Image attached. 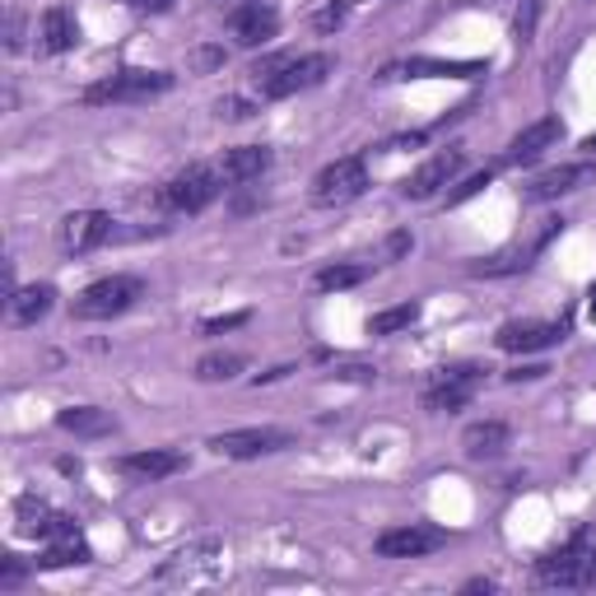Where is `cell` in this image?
Instances as JSON below:
<instances>
[{
  "instance_id": "cell-1",
  "label": "cell",
  "mask_w": 596,
  "mask_h": 596,
  "mask_svg": "<svg viewBox=\"0 0 596 596\" xmlns=\"http://www.w3.org/2000/svg\"><path fill=\"white\" fill-rule=\"evenodd\" d=\"M145 294V284L136 275H108V280H94L89 290L75 299V322H113L121 317L126 307H136V299Z\"/></svg>"
},
{
  "instance_id": "cell-2",
  "label": "cell",
  "mask_w": 596,
  "mask_h": 596,
  "mask_svg": "<svg viewBox=\"0 0 596 596\" xmlns=\"http://www.w3.org/2000/svg\"><path fill=\"white\" fill-rule=\"evenodd\" d=\"M219 187H224L219 168H211V164H192V168L177 173L173 183H164L159 201L168 205V211H177V215H201L205 205H215Z\"/></svg>"
},
{
  "instance_id": "cell-3",
  "label": "cell",
  "mask_w": 596,
  "mask_h": 596,
  "mask_svg": "<svg viewBox=\"0 0 596 596\" xmlns=\"http://www.w3.org/2000/svg\"><path fill=\"white\" fill-rule=\"evenodd\" d=\"M369 192V164L364 154H345V159L326 164L317 177H313V201L317 205H345L354 196Z\"/></svg>"
},
{
  "instance_id": "cell-4",
  "label": "cell",
  "mask_w": 596,
  "mask_h": 596,
  "mask_svg": "<svg viewBox=\"0 0 596 596\" xmlns=\"http://www.w3.org/2000/svg\"><path fill=\"white\" fill-rule=\"evenodd\" d=\"M173 75L168 70H117L108 80H98L85 89V102H136V98H154L168 94Z\"/></svg>"
},
{
  "instance_id": "cell-5",
  "label": "cell",
  "mask_w": 596,
  "mask_h": 596,
  "mask_svg": "<svg viewBox=\"0 0 596 596\" xmlns=\"http://www.w3.org/2000/svg\"><path fill=\"white\" fill-rule=\"evenodd\" d=\"M559 228H564V219H540V228L531 233L527 243H512V247H504L499 256H489V262H476L471 275H476V280H499V275L527 271V266H531V256H540V252H546V247L559 238Z\"/></svg>"
},
{
  "instance_id": "cell-6",
  "label": "cell",
  "mask_w": 596,
  "mask_h": 596,
  "mask_svg": "<svg viewBox=\"0 0 596 596\" xmlns=\"http://www.w3.org/2000/svg\"><path fill=\"white\" fill-rule=\"evenodd\" d=\"M480 373H485V369H476V364L433 369V378L424 382V410H433V414H452V410H461L466 401L476 397Z\"/></svg>"
},
{
  "instance_id": "cell-7",
  "label": "cell",
  "mask_w": 596,
  "mask_h": 596,
  "mask_svg": "<svg viewBox=\"0 0 596 596\" xmlns=\"http://www.w3.org/2000/svg\"><path fill=\"white\" fill-rule=\"evenodd\" d=\"M211 448L219 457H233V461H252V457H271V452H284L294 448V433L290 429H275V424H256V429H228V433H215Z\"/></svg>"
},
{
  "instance_id": "cell-8",
  "label": "cell",
  "mask_w": 596,
  "mask_h": 596,
  "mask_svg": "<svg viewBox=\"0 0 596 596\" xmlns=\"http://www.w3.org/2000/svg\"><path fill=\"white\" fill-rule=\"evenodd\" d=\"M536 583L540 587H596V550L583 546H564L536 564Z\"/></svg>"
},
{
  "instance_id": "cell-9",
  "label": "cell",
  "mask_w": 596,
  "mask_h": 596,
  "mask_svg": "<svg viewBox=\"0 0 596 596\" xmlns=\"http://www.w3.org/2000/svg\"><path fill=\"white\" fill-rule=\"evenodd\" d=\"M117 233V219L108 215V211H70L61 224H57V243H61V252H70V256H85V252H94V247H102Z\"/></svg>"
},
{
  "instance_id": "cell-10",
  "label": "cell",
  "mask_w": 596,
  "mask_h": 596,
  "mask_svg": "<svg viewBox=\"0 0 596 596\" xmlns=\"http://www.w3.org/2000/svg\"><path fill=\"white\" fill-rule=\"evenodd\" d=\"M331 70H335V61L326 57V51H313V57H294L280 75H271V80H262L256 89H262V98H290V94H303V89L322 85Z\"/></svg>"
},
{
  "instance_id": "cell-11",
  "label": "cell",
  "mask_w": 596,
  "mask_h": 596,
  "mask_svg": "<svg viewBox=\"0 0 596 596\" xmlns=\"http://www.w3.org/2000/svg\"><path fill=\"white\" fill-rule=\"evenodd\" d=\"M448 546V531H438V527H420V522H410V527H392V531H382L373 540V550L382 559H420V555H433V550H443Z\"/></svg>"
},
{
  "instance_id": "cell-12",
  "label": "cell",
  "mask_w": 596,
  "mask_h": 596,
  "mask_svg": "<svg viewBox=\"0 0 596 596\" xmlns=\"http://www.w3.org/2000/svg\"><path fill=\"white\" fill-rule=\"evenodd\" d=\"M461 164H466L461 149H438L433 159H424V164L401 183V196H406V201H429V196H438L443 187H452V177L461 173Z\"/></svg>"
},
{
  "instance_id": "cell-13",
  "label": "cell",
  "mask_w": 596,
  "mask_h": 596,
  "mask_svg": "<svg viewBox=\"0 0 596 596\" xmlns=\"http://www.w3.org/2000/svg\"><path fill=\"white\" fill-rule=\"evenodd\" d=\"M564 335H568L564 322H508V326H499L495 345L508 350V354H536V350L559 345Z\"/></svg>"
},
{
  "instance_id": "cell-14",
  "label": "cell",
  "mask_w": 596,
  "mask_h": 596,
  "mask_svg": "<svg viewBox=\"0 0 596 596\" xmlns=\"http://www.w3.org/2000/svg\"><path fill=\"white\" fill-rule=\"evenodd\" d=\"M228 33L238 47H266L280 33V14L266 6V0H252V6L228 14Z\"/></svg>"
},
{
  "instance_id": "cell-15",
  "label": "cell",
  "mask_w": 596,
  "mask_h": 596,
  "mask_svg": "<svg viewBox=\"0 0 596 596\" xmlns=\"http://www.w3.org/2000/svg\"><path fill=\"white\" fill-rule=\"evenodd\" d=\"M559 136H564V121H559V117H540V121L527 126L522 136H512V145H508V154H504V164H508V168H527V164H536L546 149H555Z\"/></svg>"
},
{
  "instance_id": "cell-16",
  "label": "cell",
  "mask_w": 596,
  "mask_h": 596,
  "mask_svg": "<svg viewBox=\"0 0 596 596\" xmlns=\"http://www.w3.org/2000/svg\"><path fill=\"white\" fill-rule=\"evenodd\" d=\"M219 177L224 187H243V183H256L266 168H271V149L266 145H238V149H224L219 154Z\"/></svg>"
},
{
  "instance_id": "cell-17",
  "label": "cell",
  "mask_w": 596,
  "mask_h": 596,
  "mask_svg": "<svg viewBox=\"0 0 596 596\" xmlns=\"http://www.w3.org/2000/svg\"><path fill=\"white\" fill-rule=\"evenodd\" d=\"M121 476H136V480H168L177 471H187V452H177V448H149V452H131V457H121Z\"/></svg>"
},
{
  "instance_id": "cell-18",
  "label": "cell",
  "mask_w": 596,
  "mask_h": 596,
  "mask_svg": "<svg viewBox=\"0 0 596 596\" xmlns=\"http://www.w3.org/2000/svg\"><path fill=\"white\" fill-rule=\"evenodd\" d=\"M14 517H19V531L23 536H38V540H57V536H66V531H75V522L66 512H57V508H47L42 499H19L14 504Z\"/></svg>"
},
{
  "instance_id": "cell-19",
  "label": "cell",
  "mask_w": 596,
  "mask_h": 596,
  "mask_svg": "<svg viewBox=\"0 0 596 596\" xmlns=\"http://www.w3.org/2000/svg\"><path fill=\"white\" fill-rule=\"evenodd\" d=\"M592 177H596L592 164H564V168H550V173H540L536 183L527 187V201H559V196H568V192L587 187Z\"/></svg>"
},
{
  "instance_id": "cell-20",
  "label": "cell",
  "mask_w": 596,
  "mask_h": 596,
  "mask_svg": "<svg viewBox=\"0 0 596 596\" xmlns=\"http://www.w3.org/2000/svg\"><path fill=\"white\" fill-rule=\"evenodd\" d=\"M424 75H448V80H471V75H485L480 61H401V66H387L382 80H424Z\"/></svg>"
},
{
  "instance_id": "cell-21",
  "label": "cell",
  "mask_w": 596,
  "mask_h": 596,
  "mask_svg": "<svg viewBox=\"0 0 596 596\" xmlns=\"http://www.w3.org/2000/svg\"><path fill=\"white\" fill-rule=\"evenodd\" d=\"M51 303H57L51 284H29V290H14L6 299V317H10V326H33L38 317L51 313Z\"/></svg>"
},
{
  "instance_id": "cell-22",
  "label": "cell",
  "mask_w": 596,
  "mask_h": 596,
  "mask_svg": "<svg viewBox=\"0 0 596 596\" xmlns=\"http://www.w3.org/2000/svg\"><path fill=\"white\" fill-rule=\"evenodd\" d=\"M57 424L66 433H75V438H108V433H117V420L108 410H98V406H66L57 414Z\"/></svg>"
},
{
  "instance_id": "cell-23",
  "label": "cell",
  "mask_w": 596,
  "mask_h": 596,
  "mask_svg": "<svg viewBox=\"0 0 596 596\" xmlns=\"http://www.w3.org/2000/svg\"><path fill=\"white\" fill-rule=\"evenodd\" d=\"M508 424L504 420H480V424H471L461 433V452L471 457V461H485V457H499L504 448H508Z\"/></svg>"
},
{
  "instance_id": "cell-24",
  "label": "cell",
  "mask_w": 596,
  "mask_h": 596,
  "mask_svg": "<svg viewBox=\"0 0 596 596\" xmlns=\"http://www.w3.org/2000/svg\"><path fill=\"white\" fill-rule=\"evenodd\" d=\"M75 42H80V23H75V14L66 6H51L42 14V51L47 57H61V51H70Z\"/></svg>"
},
{
  "instance_id": "cell-25",
  "label": "cell",
  "mask_w": 596,
  "mask_h": 596,
  "mask_svg": "<svg viewBox=\"0 0 596 596\" xmlns=\"http://www.w3.org/2000/svg\"><path fill=\"white\" fill-rule=\"evenodd\" d=\"M215 559H219V546L215 540H201V546H192V550H177L164 568H159V583H173V578H192L196 568L201 574H211L215 568Z\"/></svg>"
},
{
  "instance_id": "cell-26",
  "label": "cell",
  "mask_w": 596,
  "mask_h": 596,
  "mask_svg": "<svg viewBox=\"0 0 596 596\" xmlns=\"http://www.w3.org/2000/svg\"><path fill=\"white\" fill-rule=\"evenodd\" d=\"M89 559H94V550H89L75 531H66V536H57V540H47L42 559H33V564H38V568H70V564H89Z\"/></svg>"
},
{
  "instance_id": "cell-27",
  "label": "cell",
  "mask_w": 596,
  "mask_h": 596,
  "mask_svg": "<svg viewBox=\"0 0 596 596\" xmlns=\"http://www.w3.org/2000/svg\"><path fill=\"white\" fill-rule=\"evenodd\" d=\"M414 322H420V303H397V307H387V313L369 317V335H397Z\"/></svg>"
},
{
  "instance_id": "cell-28",
  "label": "cell",
  "mask_w": 596,
  "mask_h": 596,
  "mask_svg": "<svg viewBox=\"0 0 596 596\" xmlns=\"http://www.w3.org/2000/svg\"><path fill=\"white\" fill-rule=\"evenodd\" d=\"M243 369H247L243 354H205L196 364V378L201 382H228V378H238Z\"/></svg>"
},
{
  "instance_id": "cell-29",
  "label": "cell",
  "mask_w": 596,
  "mask_h": 596,
  "mask_svg": "<svg viewBox=\"0 0 596 596\" xmlns=\"http://www.w3.org/2000/svg\"><path fill=\"white\" fill-rule=\"evenodd\" d=\"M369 280V266H326L317 271V290L322 294H341V290H354V284H364Z\"/></svg>"
},
{
  "instance_id": "cell-30",
  "label": "cell",
  "mask_w": 596,
  "mask_h": 596,
  "mask_svg": "<svg viewBox=\"0 0 596 596\" xmlns=\"http://www.w3.org/2000/svg\"><path fill=\"white\" fill-rule=\"evenodd\" d=\"M536 19H540V0H522L512 14V38L517 42H531L536 38Z\"/></svg>"
},
{
  "instance_id": "cell-31",
  "label": "cell",
  "mask_w": 596,
  "mask_h": 596,
  "mask_svg": "<svg viewBox=\"0 0 596 596\" xmlns=\"http://www.w3.org/2000/svg\"><path fill=\"white\" fill-rule=\"evenodd\" d=\"M350 6H354V0H331V6H322V10L313 14V29H317V33H335V29L345 23Z\"/></svg>"
},
{
  "instance_id": "cell-32",
  "label": "cell",
  "mask_w": 596,
  "mask_h": 596,
  "mask_svg": "<svg viewBox=\"0 0 596 596\" xmlns=\"http://www.w3.org/2000/svg\"><path fill=\"white\" fill-rule=\"evenodd\" d=\"M489 183H495V168H480V173H471L466 183L457 187V192H448V205H461V201H471V196H480Z\"/></svg>"
},
{
  "instance_id": "cell-33",
  "label": "cell",
  "mask_w": 596,
  "mask_h": 596,
  "mask_svg": "<svg viewBox=\"0 0 596 596\" xmlns=\"http://www.w3.org/2000/svg\"><path fill=\"white\" fill-rule=\"evenodd\" d=\"M224 66V47H196L192 57H187V70L192 75H211V70H219Z\"/></svg>"
},
{
  "instance_id": "cell-34",
  "label": "cell",
  "mask_w": 596,
  "mask_h": 596,
  "mask_svg": "<svg viewBox=\"0 0 596 596\" xmlns=\"http://www.w3.org/2000/svg\"><path fill=\"white\" fill-rule=\"evenodd\" d=\"M23 47V10L10 6L6 10V51H19Z\"/></svg>"
},
{
  "instance_id": "cell-35",
  "label": "cell",
  "mask_w": 596,
  "mask_h": 596,
  "mask_svg": "<svg viewBox=\"0 0 596 596\" xmlns=\"http://www.w3.org/2000/svg\"><path fill=\"white\" fill-rule=\"evenodd\" d=\"M252 313H228V317H211V322H201V335H224L233 326H243Z\"/></svg>"
},
{
  "instance_id": "cell-36",
  "label": "cell",
  "mask_w": 596,
  "mask_h": 596,
  "mask_svg": "<svg viewBox=\"0 0 596 596\" xmlns=\"http://www.w3.org/2000/svg\"><path fill=\"white\" fill-rule=\"evenodd\" d=\"M410 247H414V238H410L406 228H401V233H392V238L382 243V262H397V256H406Z\"/></svg>"
},
{
  "instance_id": "cell-37",
  "label": "cell",
  "mask_w": 596,
  "mask_h": 596,
  "mask_svg": "<svg viewBox=\"0 0 596 596\" xmlns=\"http://www.w3.org/2000/svg\"><path fill=\"white\" fill-rule=\"evenodd\" d=\"M219 117L224 121H243V117H252V108L243 98H219Z\"/></svg>"
},
{
  "instance_id": "cell-38",
  "label": "cell",
  "mask_w": 596,
  "mask_h": 596,
  "mask_svg": "<svg viewBox=\"0 0 596 596\" xmlns=\"http://www.w3.org/2000/svg\"><path fill=\"white\" fill-rule=\"evenodd\" d=\"M335 378H345V382H373L378 369H369V364H350V369H335Z\"/></svg>"
},
{
  "instance_id": "cell-39",
  "label": "cell",
  "mask_w": 596,
  "mask_h": 596,
  "mask_svg": "<svg viewBox=\"0 0 596 596\" xmlns=\"http://www.w3.org/2000/svg\"><path fill=\"white\" fill-rule=\"evenodd\" d=\"M546 373H550L546 364H517L508 378H512V382H522V378H527V382H536V378H546Z\"/></svg>"
},
{
  "instance_id": "cell-40",
  "label": "cell",
  "mask_w": 596,
  "mask_h": 596,
  "mask_svg": "<svg viewBox=\"0 0 596 596\" xmlns=\"http://www.w3.org/2000/svg\"><path fill=\"white\" fill-rule=\"evenodd\" d=\"M23 578V564L19 559H6V564H0V587H14Z\"/></svg>"
},
{
  "instance_id": "cell-41",
  "label": "cell",
  "mask_w": 596,
  "mask_h": 596,
  "mask_svg": "<svg viewBox=\"0 0 596 596\" xmlns=\"http://www.w3.org/2000/svg\"><path fill=\"white\" fill-rule=\"evenodd\" d=\"M126 6L149 10V14H164V10H173V0H126Z\"/></svg>"
},
{
  "instance_id": "cell-42",
  "label": "cell",
  "mask_w": 596,
  "mask_h": 596,
  "mask_svg": "<svg viewBox=\"0 0 596 596\" xmlns=\"http://www.w3.org/2000/svg\"><path fill=\"white\" fill-rule=\"evenodd\" d=\"M215 6H219L224 14H233V10H243V6H252V0H215Z\"/></svg>"
},
{
  "instance_id": "cell-43",
  "label": "cell",
  "mask_w": 596,
  "mask_h": 596,
  "mask_svg": "<svg viewBox=\"0 0 596 596\" xmlns=\"http://www.w3.org/2000/svg\"><path fill=\"white\" fill-rule=\"evenodd\" d=\"M466 592H495V583H489V578H471V583H466Z\"/></svg>"
},
{
  "instance_id": "cell-44",
  "label": "cell",
  "mask_w": 596,
  "mask_h": 596,
  "mask_svg": "<svg viewBox=\"0 0 596 596\" xmlns=\"http://www.w3.org/2000/svg\"><path fill=\"white\" fill-rule=\"evenodd\" d=\"M583 149H587V154H596V136H587V140H583Z\"/></svg>"
},
{
  "instance_id": "cell-45",
  "label": "cell",
  "mask_w": 596,
  "mask_h": 596,
  "mask_svg": "<svg viewBox=\"0 0 596 596\" xmlns=\"http://www.w3.org/2000/svg\"><path fill=\"white\" fill-rule=\"evenodd\" d=\"M592 317H596V284H592Z\"/></svg>"
}]
</instances>
